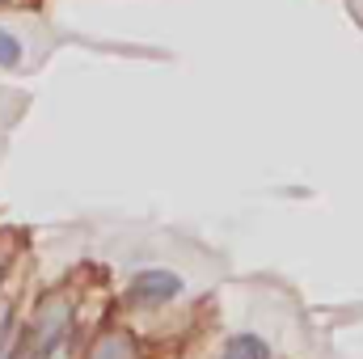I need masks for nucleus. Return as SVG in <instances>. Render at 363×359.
Masks as SVG:
<instances>
[{
	"mask_svg": "<svg viewBox=\"0 0 363 359\" xmlns=\"http://www.w3.org/2000/svg\"><path fill=\"white\" fill-rule=\"evenodd\" d=\"M17 64H21V38H17L13 30H4V26H0V68H9V72H13Z\"/></svg>",
	"mask_w": 363,
	"mask_h": 359,
	"instance_id": "nucleus-5",
	"label": "nucleus"
},
{
	"mask_svg": "<svg viewBox=\"0 0 363 359\" xmlns=\"http://www.w3.org/2000/svg\"><path fill=\"white\" fill-rule=\"evenodd\" d=\"M220 359H274V355H271L267 338H258V334H233L220 347Z\"/></svg>",
	"mask_w": 363,
	"mask_h": 359,
	"instance_id": "nucleus-3",
	"label": "nucleus"
},
{
	"mask_svg": "<svg viewBox=\"0 0 363 359\" xmlns=\"http://www.w3.org/2000/svg\"><path fill=\"white\" fill-rule=\"evenodd\" d=\"M178 296H182V275L165 267L135 270L131 283H127V304H135V309H157V304H169Z\"/></svg>",
	"mask_w": 363,
	"mask_h": 359,
	"instance_id": "nucleus-2",
	"label": "nucleus"
},
{
	"mask_svg": "<svg viewBox=\"0 0 363 359\" xmlns=\"http://www.w3.org/2000/svg\"><path fill=\"white\" fill-rule=\"evenodd\" d=\"M0 4H13V0H0Z\"/></svg>",
	"mask_w": 363,
	"mask_h": 359,
	"instance_id": "nucleus-6",
	"label": "nucleus"
},
{
	"mask_svg": "<svg viewBox=\"0 0 363 359\" xmlns=\"http://www.w3.org/2000/svg\"><path fill=\"white\" fill-rule=\"evenodd\" d=\"M68 330H72V300L68 296H47L34 309L30 326H26V338H21L17 359H51L64 347Z\"/></svg>",
	"mask_w": 363,
	"mask_h": 359,
	"instance_id": "nucleus-1",
	"label": "nucleus"
},
{
	"mask_svg": "<svg viewBox=\"0 0 363 359\" xmlns=\"http://www.w3.org/2000/svg\"><path fill=\"white\" fill-rule=\"evenodd\" d=\"M89 359H135V343L123 330H106L89 347Z\"/></svg>",
	"mask_w": 363,
	"mask_h": 359,
	"instance_id": "nucleus-4",
	"label": "nucleus"
}]
</instances>
